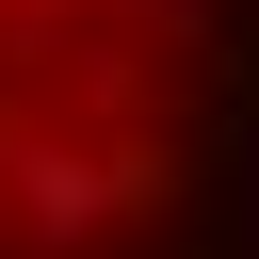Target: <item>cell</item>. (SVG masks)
I'll use <instances>...</instances> for the list:
<instances>
[{
	"label": "cell",
	"instance_id": "cell-1",
	"mask_svg": "<svg viewBox=\"0 0 259 259\" xmlns=\"http://www.w3.org/2000/svg\"><path fill=\"white\" fill-rule=\"evenodd\" d=\"M0 194H16L32 259H81V243L113 227V162H97V146H65V130H16V146H0Z\"/></svg>",
	"mask_w": 259,
	"mask_h": 259
}]
</instances>
